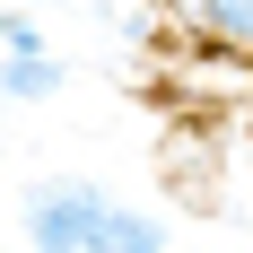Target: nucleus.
Instances as JSON below:
<instances>
[{
  "label": "nucleus",
  "instance_id": "nucleus-3",
  "mask_svg": "<svg viewBox=\"0 0 253 253\" xmlns=\"http://www.w3.org/2000/svg\"><path fill=\"white\" fill-rule=\"evenodd\" d=\"M70 87V61L52 44H18V52H0V105H52Z\"/></svg>",
  "mask_w": 253,
  "mask_h": 253
},
{
  "label": "nucleus",
  "instance_id": "nucleus-6",
  "mask_svg": "<svg viewBox=\"0 0 253 253\" xmlns=\"http://www.w3.org/2000/svg\"><path fill=\"white\" fill-rule=\"evenodd\" d=\"M166 253H192V245H166Z\"/></svg>",
  "mask_w": 253,
  "mask_h": 253
},
{
  "label": "nucleus",
  "instance_id": "nucleus-1",
  "mask_svg": "<svg viewBox=\"0 0 253 253\" xmlns=\"http://www.w3.org/2000/svg\"><path fill=\"white\" fill-rule=\"evenodd\" d=\"M18 236L26 253H166V218L140 201H114L87 175H35L18 201Z\"/></svg>",
  "mask_w": 253,
  "mask_h": 253
},
{
  "label": "nucleus",
  "instance_id": "nucleus-2",
  "mask_svg": "<svg viewBox=\"0 0 253 253\" xmlns=\"http://www.w3.org/2000/svg\"><path fill=\"white\" fill-rule=\"evenodd\" d=\"M175 9L192 44H210L218 61H253V0H175Z\"/></svg>",
  "mask_w": 253,
  "mask_h": 253
},
{
  "label": "nucleus",
  "instance_id": "nucleus-4",
  "mask_svg": "<svg viewBox=\"0 0 253 253\" xmlns=\"http://www.w3.org/2000/svg\"><path fill=\"white\" fill-rule=\"evenodd\" d=\"M18 44H44V18H35V0H9V9H0V52H18Z\"/></svg>",
  "mask_w": 253,
  "mask_h": 253
},
{
  "label": "nucleus",
  "instance_id": "nucleus-5",
  "mask_svg": "<svg viewBox=\"0 0 253 253\" xmlns=\"http://www.w3.org/2000/svg\"><path fill=\"white\" fill-rule=\"evenodd\" d=\"M245 175H253V123H245Z\"/></svg>",
  "mask_w": 253,
  "mask_h": 253
}]
</instances>
